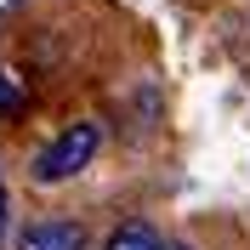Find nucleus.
Masks as SVG:
<instances>
[{
	"instance_id": "6",
	"label": "nucleus",
	"mask_w": 250,
	"mask_h": 250,
	"mask_svg": "<svg viewBox=\"0 0 250 250\" xmlns=\"http://www.w3.org/2000/svg\"><path fill=\"white\" fill-rule=\"evenodd\" d=\"M159 250H193L188 239H159Z\"/></svg>"
},
{
	"instance_id": "3",
	"label": "nucleus",
	"mask_w": 250,
	"mask_h": 250,
	"mask_svg": "<svg viewBox=\"0 0 250 250\" xmlns=\"http://www.w3.org/2000/svg\"><path fill=\"white\" fill-rule=\"evenodd\" d=\"M103 250H159V233L148 228V222L131 216V222H120V228L103 239Z\"/></svg>"
},
{
	"instance_id": "4",
	"label": "nucleus",
	"mask_w": 250,
	"mask_h": 250,
	"mask_svg": "<svg viewBox=\"0 0 250 250\" xmlns=\"http://www.w3.org/2000/svg\"><path fill=\"white\" fill-rule=\"evenodd\" d=\"M23 108H29V80L0 62V120H17Z\"/></svg>"
},
{
	"instance_id": "1",
	"label": "nucleus",
	"mask_w": 250,
	"mask_h": 250,
	"mask_svg": "<svg viewBox=\"0 0 250 250\" xmlns=\"http://www.w3.org/2000/svg\"><path fill=\"white\" fill-rule=\"evenodd\" d=\"M97 154H103V120H74L34 154V182L40 188L74 182L85 165H97Z\"/></svg>"
},
{
	"instance_id": "2",
	"label": "nucleus",
	"mask_w": 250,
	"mask_h": 250,
	"mask_svg": "<svg viewBox=\"0 0 250 250\" xmlns=\"http://www.w3.org/2000/svg\"><path fill=\"white\" fill-rule=\"evenodd\" d=\"M91 233L68 216H46V222H29L23 233H17V250H85Z\"/></svg>"
},
{
	"instance_id": "5",
	"label": "nucleus",
	"mask_w": 250,
	"mask_h": 250,
	"mask_svg": "<svg viewBox=\"0 0 250 250\" xmlns=\"http://www.w3.org/2000/svg\"><path fill=\"white\" fill-rule=\"evenodd\" d=\"M6 228H12V193L0 188V239H6Z\"/></svg>"
}]
</instances>
